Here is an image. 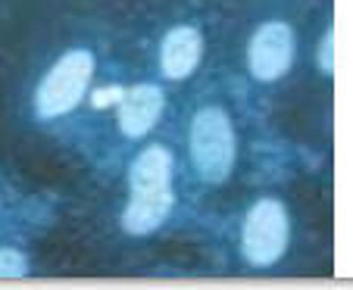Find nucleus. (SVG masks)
<instances>
[{"label":"nucleus","instance_id":"nucleus-5","mask_svg":"<svg viewBox=\"0 0 353 290\" xmlns=\"http://www.w3.org/2000/svg\"><path fill=\"white\" fill-rule=\"evenodd\" d=\"M294 60V34L285 22H266L254 32L247 47V66L260 81H275L288 72Z\"/></svg>","mask_w":353,"mask_h":290},{"label":"nucleus","instance_id":"nucleus-7","mask_svg":"<svg viewBox=\"0 0 353 290\" xmlns=\"http://www.w3.org/2000/svg\"><path fill=\"white\" fill-rule=\"evenodd\" d=\"M203 56V38L194 25H179L163 38L160 63L169 79H188Z\"/></svg>","mask_w":353,"mask_h":290},{"label":"nucleus","instance_id":"nucleus-6","mask_svg":"<svg viewBox=\"0 0 353 290\" xmlns=\"http://www.w3.org/2000/svg\"><path fill=\"white\" fill-rule=\"evenodd\" d=\"M163 116V91L157 85H134L119 97V128L125 138H144Z\"/></svg>","mask_w":353,"mask_h":290},{"label":"nucleus","instance_id":"nucleus-9","mask_svg":"<svg viewBox=\"0 0 353 290\" xmlns=\"http://www.w3.org/2000/svg\"><path fill=\"white\" fill-rule=\"evenodd\" d=\"M332 53H334V32L328 28V32L322 34V44H319V69H322V72H328V75L334 72V60H332Z\"/></svg>","mask_w":353,"mask_h":290},{"label":"nucleus","instance_id":"nucleus-1","mask_svg":"<svg viewBox=\"0 0 353 290\" xmlns=\"http://www.w3.org/2000/svg\"><path fill=\"white\" fill-rule=\"evenodd\" d=\"M169 172H172V156L166 147H147L132 165L128 185H132V200L122 216V225L132 234H150L160 228L163 218L172 206V187H169Z\"/></svg>","mask_w":353,"mask_h":290},{"label":"nucleus","instance_id":"nucleus-4","mask_svg":"<svg viewBox=\"0 0 353 290\" xmlns=\"http://www.w3.org/2000/svg\"><path fill=\"white\" fill-rule=\"evenodd\" d=\"M244 256L254 265H272L288 247V216L279 200H260L244 222Z\"/></svg>","mask_w":353,"mask_h":290},{"label":"nucleus","instance_id":"nucleus-3","mask_svg":"<svg viewBox=\"0 0 353 290\" xmlns=\"http://www.w3.org/2000/svg\"><path fill=\"white\" fill-rule=\"evenodd\" d=\"M94 72V56L88 50H69L54 63V69L41 79L34 106L41 119H57L79 106Z\"/></svg>","mask_w":353,"mask_h":290},{"label":"nucleus","instance_id":"nucleus-8","mask_svg":"<svg viewBox=\"0 0 353 290\" xmlns=\"http://www.w3.org/2000/svg\"><path fill=\"white\" fill-rule=\"evenodd\" d=\"M28 275V262L19 250H0V278H22Z\"/></svg>","mask_w":353,"mask_h":290},{"label":"nucleus","instance_id":"nucleus-2","mask_svg":"<svg viewBox=\"0 0 353 290\" xmlns=\"http://www.w3.org/2000/svg\"><path fill=\"white\" fill-rule=\"evenodd\" d=\"M191 163L210 185H222L234 165L232 119L219 106H203L191 125Z\"/></svg>","mask_w":353,"mask_h":290}]
</instances>
